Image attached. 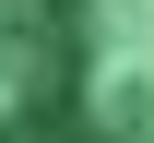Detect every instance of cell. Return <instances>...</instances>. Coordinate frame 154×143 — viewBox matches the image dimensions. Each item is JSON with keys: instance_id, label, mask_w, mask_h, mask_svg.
I'll return each mask as SVG.
<instances>
[{"instance_id": "6da1fadb", "label": "cell", "mask_w": 154, "mask_h": 143, "mask_svg": "<svg viewBox=\"0 0 154 143\" xmlns=\"http://www.w3.org/2000/svg\"><path fill=\"white\" fill-rule=\"evenodd\" d=\"M0 143H154V0H0Z\"/></svg>"}]
</instances>
